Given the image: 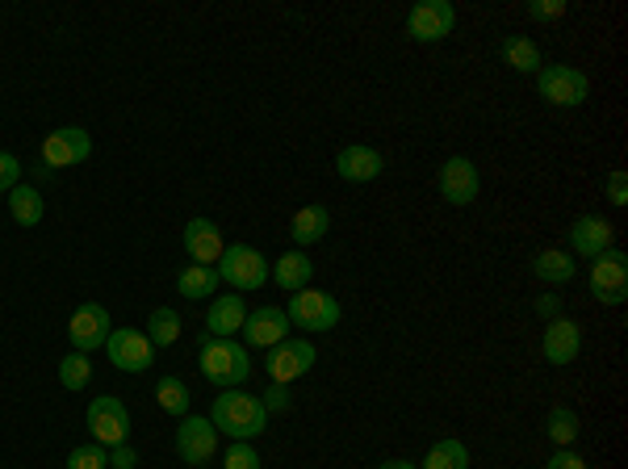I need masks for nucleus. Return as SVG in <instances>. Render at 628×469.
<instances>
[{"mask_svg": "<svg viewBox=\"0 0 628 469\" xmlns=\"http://www.w3.org/2000/svg\"><path fill=\"white\" fill-rule=\"evenodd\" d=\"M177 453L184 466H205L218 453V427L202 415H184L177 427Z\"/></svg>", "mask_w": 628, "mask_h": 469, "instance_id": "13", "label": "nucleus"}, {"mask_svg": "<svg viewBox=\"0 0 628 469\" xmlns=\"http://www.w3.org/2000/svg\"><path fill=\"white\" fill-rule=\"evenodd\" d=\"M532 272H537V281H549V286H565V281H574V256L570 252H558V247H549V252H537L532 256Z\"/></svg>", "mask_w": 628, "mask_h": 469, "instance_id": "23", "label": "nucleus"}, {"mask_svg": "<svg viewBox=\"0 0 628 469\" xmlns=\"http://www.w3.org/2000/svg\"><path fill=\"white\" fill-rule=\"evenodd\" d=\"M156 402L168 411V415H189V402H193V394H189V386L180 378H159L156 381Z\"/></svg>", "mask_w": 628, "mask_h": 469, "instance_id": "29", "label": "nucleus"}, {"mask_svg": "<svg viewBox=\"0 0 628 469\" xmlns=\"http://www.w3.org/2000/svg\"><path fill=\"white\" fill-rule=\"evenodd\" d=\"M43 193L34 189V185H18V189H9V214H13V223L18 226H38L43 223Z\"/></svg>", "mask_w": 628, "mask_h": 469, "instance_id": "25", "label": "nucleus"}, {"mask_svg": "<svg viewBox=\"0 0 628 469\" xmlns=\"http://www.w3.org/2000/svg\"><path fill=\"white\" fill-rule=\"evenodd\" d=\"M92 381V365L85 353H68V357L59 360V386L64 390H85Z\"/></svg>", "mask_w": 628, "mask_h": 469, "instance_id": "31", "label": "nucleus"}, {"mask_svg": "<svg viewBox=\"0 0 628 469\" xmlns=\"http://www.w3.org/2000/svg\"><path fill=\"white\" fill-rule=\"evenodd\" d=\"M540 348H545V360L549 365H558V369H565L570 360L583 353V327L574 323V319H553L549 327H545V339H540Z\"/></svg>", "mask_w": 628, "mask_h": 469, "instance_id": "16", "label": "nucleus"}, {"mask_svg": "<svg viewBox=\"0 0 628 469\" xmlns=\"http://www.w3.org/2000/svg\"><path fill=\"white\" fill-rule=\"evenodd\" d=\"M92 156V138L85 126H59L43 138V168L55 172V168H76Z\"/></svg>", "mask_w": 628, "mask_h": 469, "instance_id": "11", "label": "nucleus"}, {"mask_svg": "<svg viewBox=\"0 0 628 469\" xmlns=\"http://www.w3.org/2000/svg\"><path fill=\"white\" fill-rule=\"evenodd\" d=\"M18 185H22V159L0 152V193L9 198V189H18Z\"/></svg>", "mask_w": 628, "mask_h": 469, "instance_id": "34", "label": "nucleus"}, {"mask_svg": "<svg viewBox=\"0 0 628 469\" xmlns=\"http://www.w3.org/2000/svg\"><path fill=\"white\" fill-rule=\"evenodd\" d=\"M214 290H218V268H210V265L180 268V277H177L180 298H189V302H205V298H214Z\"/></svg>", "mask_w": 628, "mask_h": 469, "instance_id": "24", "label": "nucleus"}, {"mask_svg": "<svg viewBox=\"0 0 628 469\" xmlns=\"http://www.w3.org/2000/svg\"><path fill=\"white\" fill-rule=\"evenodd\" d=\"M607 201H612V205H628V172L625 168H612V172H607Z\"/></svg>", "mask_w": 628, "mask_h": 469, "instance_id": "36", "label": "nucleus"}, {"mask_svg": "<svg viewBox=\"0 0 628 469\" xmlns=\"http://www.w3.org/2000/svg\"><path fill=\"white\" fill-rule=\"evenodd\" d=\"M244 319H247V302L231 290L226 298H214V302H210V311H205V335L235 339V335L244 332Z\"/></svg>", "mask_w": 628, "mask_h": 469, "instance_id": "20", "label": "nucleus"}, {"mask_svg": "<svg viewBox=\"0 0 628 469\" xmlns=\"http://www.w3.org/2000/svg\"><path fill=\"white\" fill-rule=\"evenodd\" d=\"M419 469H470V448L461 445L457 436L436 440V445L427 448V457H424V466Z\"/></svg>", "mask_w": 628, "mask_h": 469, "instance_id": "27", "label": "nucleus"}, {"mask_svg": "<svg viewBox=\"0 0 628 469\" xmlns=\"http://www.w3.org/2000/svg\"><path fill=\"white\" fill-rule=\"evenodd\" d=\"M311 277H314V265L302 247H298V252H285V256L272 265V281H277L285 293L311 290Z\"/></svg>", "mask_w": 628, "mask_h": 469, "instance_id": "21", "label": "nucleus"}, {"mask_svg": "<svg viewBox=\"0 0 628 469\" xmlns=\"http://www.w3.org/2000/svg\"><path fill=\"white\" fill-rule=\"evenodd\" d=\"M498 55H503V64L516 67V71H524V76L540 71V51H537V43H532V38H524V34H512V38H503Z\"/></svg>", "mask_w": 628, "mask_h": 469, "instance_id": "26", "label": "nucleus"}, {"mask_svg": "<svg viewBox=\"0 0 628 469\" xmlns=\"http://www.w3.org/2000/svg\"><path fill=\"white\" fill-rule=\"evenodd\" d=\"M545 432H549V440L558 448H570L579 440V415L570 406H553L549 420H545Z\"/></svg>", "mask_w": 628, "mask_h": 469, "instance_id": "30", "label": "nucleus"}, {"mask_svg": "<svg viewBox=\"0 0 628 469\" xmlns=\"http://www.w3.org/2000/svg\"><path fill=\"white\" fill-rule=\"evenodd\" d=\"M85 424H89L92 445L101 448H117L131 440V411H126V402L113 399V394H101V399L89 402Z\"/></svg>", "mask_w": 628, "mask_h": 469, "instance_id": "4", "label": "nucleus"}, {"mask_svg": "<svg viewBox=\"0 0 628 469\" xmlns=\"http://www.w3.org/2000/svg\"><path fill=\"white\" fill-rule=\"evenodd\" d=\"M244 339L251 348H277L281 339H290V314L281 306H260V311H247L244 319Z\"/></svg>", "mask_w": 628, "mask_h": 469, "instance_id": "14", "label": "nucleus"}, {"mask_svg": "<svg viewBox=\"0 0 628 469\" xmlns=\"http://www.w3.org/2000/svg\"><path fill=\"white\" fill-rule=\"evenodd\" d=\"M210 424L218 427V436L251 440V436H260V432H265L269 411L260 406V399H251V394H244V390H223V394L214 399Z\"/></svg>", "mask_w": 628, "mask_h": 469, "instance_id": "2", "label": "nucleus"}, {"mask_svg": "<svg viewBox=\"0 0 628 469\" xmlns=\"http://www.w3.org/2000/svg\"><path fill=\"white\" fill-rule=\"evenodd\" d=\"M68 469H110V448L101 445H76L68 453Z\"/></svg>", "mask_w": 628, "mask_h": 469, "instance_id": "32", "label": "nucleus"}, {"mask_svg": "<svg viewBox=\"0 0 628 469\" xmlns=\"http://www.w3.org/2000/svg\"><path fill=\"white\" fill-rule=\"evenodd\" d=\"M612 239H616V226L607 223L604 214H583V219H574V226H570V247L579 256H586V260H595L599 252H607Z\"/></svg>", "mask_w": 628, "mask_h": 469, "instance_id": "18", "label": "nucleus"}, {"mask_svg": "<svg viewBox=\"0 0 628 469\" xmlns=\"http://www.w3.org/2000/svg\"><path fill=\"white\" fill-rule=\"evenodd\" d=\"M184 252H189V265H218L226 252L223 231L210 223V219H189L184 226Z\"/></svg>", "mask_w": 628, "mask_h": 469, "instance_id": "17", "label": "nucleus"}, {"mask_svg": "<svg viewBox=\"0 0 628 469\" xmlns=\"http://www.w3.org/2000/svg\"><path fill=\"white\" fill-rule=\"evenodd\" d=\"M147 339H152L156 348H172L180 339V314L172 311V306L152 311V319H147Z\"/></svg>", "mask_w": 628, "mask_h": 469, "instance_id": "28", "label": "nucleus"}, {"mask_svg": "<svg viewBox=\"0 0 628 469\" xmlns=\"http://www.w3.org/2000/svg\"><path fill=\"white\" fill-rule=\"evenodd\" d=\"M285 314H290V327H302V332H311V335H323V332H332V327H336L344 311H339V302L332 298V293L298 290L290 298Z\"/></svg>", "mask_w": 628, "mask_h": 469, "instance_id": "6", "label": "nucleus"}, {"mask_svg": "<svg viewBox=\"0 0 628 469\" xmlns=\"http://www.w3.org/2000/svg\"><path fill=\"white\" fill-rule=\"evenodd\" d=\"M198 365H202V378L218 390H235L251 378V357H247L244 344L235 339H218V335H205L202 348H198Z\"/></svg>", "mask_w": 628, "mask_h": 469, "instance_id": "1", "label": "nucleus"}, {"mask_svg": "<svg viewBox=\"0 0 628 469\" xmlns=\"http://www.w3.org/2000/svg\"><path fill=\"white\" fill-rule=\"evenodd\" d=\"M482 189V177H478V164L466 156H452L445 168H440V198L449 205H470Z\"/></svg>", "mask_w": 628, "mask_h": 469, "instance_id": "15", "label": "nucleus"}, {"mask_svg": "<svg viewBox=\"0 0 628 469\" xmlns=\"http://www.w3.org/2000/svg\"><path fill=\"white\" fill-rule=\"evenodd\" d=\"M537 314H540V319H549V323H553V319H561V298H558V293H540Z\"/></svg>", "mask_w": 628, "mask_h": 469, "instance_id": "40", "label": "nucleus"}, {"mask_svg": "<svg viewBox=\"0 0 628 469\" xmlns=\"http://www.w3.org/2000/svg\"><path fill=\"white\" fill-rule=\"evenodd\" d=\"M524 13H528L532 22H553V18H561V13H565V0H532Z\"/></svg>", "mask_w": 628, "mask_h": 469, "instance_id": "35", "label": "nucleus"}, {"mask_svg": "<svg viewBox=\"0 0 628 469\" xmlns=\"http://www.w3.org/2000/svg\"><path fill=\"white\" fill-rule=\"evenodd\" d=\"M265 461H260V453L247 445V440H231V448H226L223 457V469H260Z\"/></svg>", "mask_w": 628, "mask_h": 469, "instance_id": "33", "label": "nucleus"}, {"mask_svg": "<svg viewBox=\"0 0 628 469\" xmlns=\"http://www.w3.org/2000/svg\"><path fill=\"white\" fill-rule=\"evenodd\" d=\"M452 25H457L452 0H419V4H411V13H406V34H411L415 43H440V38L452 34Z\"/></svg>", "mask_w": 628, "mask_h": 469, "instance_id": "8", "label": "nucleus"}, {"mask_svg": "<svg viewBox=\"0 0 628 469\" xmlns=\"http://www.w3.org/2000/svg\"><path fill=\"white\" fill-rule=\"evenodd\" d=\"M260 406H265V411H277V415L290 411V386H277V381H272L269 390H265V399H260Z\"/></svg>", "mask_w": 628, "mask_h": 469, "instance_id": "37", "label": "nucleus"}, {"mask_svg": "<svg viewBox=\"0 0 628 469\" xmlns=\"http://www.w3.org/2000/svg\"><path fill=\"white\" fill-rule=\"evenodd\" d=\"M537 89L549 105H558V110H574V105H583L586 101L591 80H586L579 67L553 64V67H540L537 71Z\"/></svg>", "mask_w": 628, "mask_h": 469, "instance_id": "7", "label": "nucleus"}, {"mask_svg": "<svg viewBox=\"0 0 628 469\" xmlns=\"http://www.w3.org/2000/svg\"><path fill=\"white\" fill-rule=\"evenodd\" d=\"M314 360H318V353H314L311 339H281L277 348H269V378L277 381V386H290V381H298L302 373H311Z\"/></svg>", "mask_w": 628, "mask_h": 469, "instance_id": "12", "label": "nucleus"}, {"mask_svg": "<svg viewBox=\"0 0 628 469\" xmlns=\"http://www.w3.org/2000/svg\"><path fill=\"white\" fill-rule=\"evenodd\" d=\"M214 268H218V281H226L235 293L260 290V286L269 281V260L247 244H231L223 252V260H218Z\"/></svg>", "mask_w": 628, "mask_h": 469, "instance_id": "5", "label": "nucleus"}, {"mask_svg": "<svg viewBox=\"0 0 628 469\" xmlns=\"http://www.w3.org/2000/svg\"><path fill=\"white\" fill-rule=\"evenodd\" d=\"M378 469H419V466H415V461H406V457H403V461L394 457V461H382V466H378Z\"/></svg>", "mask_w": 628, "mask_h": 469, "instance_id": "41", "label": "nucleus"}, {"mask_svg": "<svg viewBox=\"0 0 628 469\" xmlns=\"http://www.w3.org/2000/svg\"><path fill=\"white\" fill-rule=\"evenodd\" d=\"M110 469H138V453L135 445L126 440V445L110 448Z\"/></svg>", "mask_w": 628, "mask_h": 469, "instance_id": "38", "label": "nucleus"}, {"mask_svg": "<svg viewBox=\"0 0 628 469\" xmlns=\"http://www.w3.org/2000/svg\"><path fill=\"white\" fill-rule=\"evenodd\" d=\"M327 231H332V210H327V205H302L290 223V239L298 247H311L318 244Z\"/></svg>", "mask_w": 628, "mask_h": 469, "instance_id": "22", "label": "nucleus"}, {"mask_svg": "<svg viewBox=\"0 0 628 469\" xmlns=\"http://www.w3.org/2000/svg\"><path fill=\"white\" fill-rule=\"evenodd\" d=\"M105 357H110L113 369L122 373H147L152 360H156V344L147 339V332H135V327H122L105 339Z\"/></svg>", "mask_w": 628, "mask_h": 469, "instance_id": "10", "label": "nucleus"}, {"mask_svg": "<svg viewBox=\"0 0 628 469\" xmlns=\"http://www.w3.org/2000/svg\"><path fill=\"white\" fill-rule=\"evenodd\" d=\"M545 469H586V461L574 453V448H558V453L545 461Z\"/></svg>", "mask_w": 628, "mask_h": 469, "instance_id": "39", "label": "nucleus"}, {"mask_svg": "<svg viewBox=\"0 0 628 469\" xmlns=\"http://www.w3.org/2000/svg\"><path fill=\"white\" fill-rule=\"evenodd\" d=\"M113 335V323H110V311L101 306V302H80L68 319V339L76 353H85L89 357L92 348H105V339Z\"/></svg>", "mask_w": 628, "mask_h": 469, "instance_id": "9", "label": "nucleus"}, {"mask_svg": "<svg viewBox=\"0 0 628 469\" xmlns=\"http://www.w3.org/2000/svg\"><path fill=\"white\" fill-rule=\"evenodd\" d=\"M586 286H591V298L595 302H604V306H620L628 298V256L620 247H607L599 252L595 260H591V277H586Z\"/></svg>", "mask_w": 628, "mask_h": 469, "instance_id": "3", "label": "nucleus"}, {"mask_svg": "<svg viewBox=\"0 0 628 469\" xmlns=\"http://www.w3.org/2000/svg\"><path fill=\"white\" fill-rule=\"evenodd\" d=\"M336 172L339 180H348V185H369V180H378L385 172V159L378 156L373 147L352 143V147H344L336 156Z\"/></svg>", "mask_w": 628, "mask_h": 469, "instance_id": "19", "label": "nucleus"}]
</instances>
